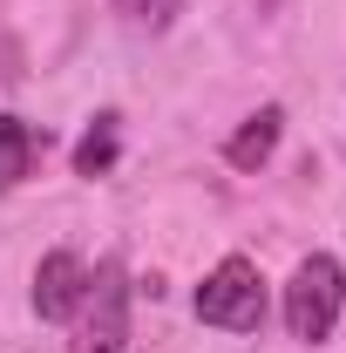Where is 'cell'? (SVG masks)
Listing matches in <instances>:
<instances>
[{
  "mask_svg": "<svg viewBox=\"0 0 346 353\" xmlns=\"http://www.w3.org/2000/svg\"><path fill=\"white\" fill-rule=\"evenodd\" d=\"M82 299H88V265L75 259V252H48V259L34 265V312L54 319V326H68V319L82 312Z\"/></svg>",
  "mask_w": 346,
  "mask_h": 353,
  "instance_id": "4",
  "label": "cell"
},
{
  "mask_svg": "<svg viewBox=\"0 0 346 353\" xmlns=\"http://www.w3.org/2000/svg\"><path fill=\"white\" fill-rule=\"evenodd\" d=\"M340 306H346V272H340V259H333V252L299 259L292 285H285V326H292V340H305V347L333 340Z\"/></svg>",
  "mask_w": 346,
  "mask_h": 353,
  "instance_id": "1",
  "label": "cell"
},
{
  "mask_svg": "<svg viewBox=\"0 0 346 353\" xmlns=\"http://www.w3.org/2000/svg\"><path fill=\"white\" fill-rule=\"evenodd\" d=\"M278 130H285V109H278V102H265L258 116H252L245 130L224 143V163H231V170H258L265 157L278 150Z\"/></svg>",
  "mask_w": 346,
  "mask_h": 353,
  "instance_id": "5",
  "label": "cell"
},
{
  "mask_svg": "<svg viewBox=\"0 0 346 353\" xmlns=\"http://www.w3.org/2000/svg\"><path fill=\"white\" fill-rule=\"evenodd\" d=\"M41 150H48V130L21 123V116H0V190H14L21 176L34 170Z\"/></svg>",
  "mask_w": 346,
  "mask_h": 353,
  "instance_id": "6",
  "label": "cell"
},
{
  "mask_svg": "<svg viewBox=\"0 0 346 353\" xmlns=\"http://www.w3.org/2000/svg\"><path fill=\"white\" fill-rule=\"evenodd\" d=\"M116 143H123V116L102 109V116L88 123V136L75 143V176H102L109 163H116Z\"/></svg>",
  "mask_w": 346,
  "mask_h": 353,
  "instance_id": "7",
  "label": "cell"
},
{
  "mask_svg": "<svg viewBox=\"0 0 346 353\" xmlns=\"http://www.w3.org/2000/svg\"><path fill=\"white\" fill-rule=\"evenodd\" d=\"M88 347L82 353H123L130 347V285H123V265L109 259L102 272H88Z\"/></svg>",
  "mask_w": 346,
  "mask_h": 353,
  "instance_id": "3",
  "label": "cell"
},
{
  "mask_svg": "<svg viewBox=\"0 0 346 353\" xmlns=\"http://www.w3.org/2000/svg\"><path fill=\"white\" fill-rule=\"evenodd\" d=\"M197 319L224 333H258L265 326V279L252 259H217L197 285Z\"/></svg>",
  "mask_w": 346,
  "mask_h": 353,
  "instance_id": "2",
  "label": "cell"
}]
</instances>
